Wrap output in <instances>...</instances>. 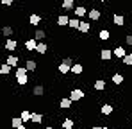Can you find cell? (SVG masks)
Listing matches in <instances>:
<instances>
[{
	"label": "cell",
	"mask_w": 132,
	"mask_h": 129,
	"mask_svg": "<svg viewBox=\"0 0 132 129\" xmlns=\"http://www.w3.org/2000/svg\"><path fill=\"white\" fill-rule=\"evenodd\" d=\"M27 68H25V64L23 66H16V70H14V75H16V83L20 86H23V84H27L29 83V77H27Z\"/></svg>",
	"instance_id": "1"
},
{
	"label": "cell",
	"mask_w": 132,
	"mask_h": 129,
	"mask_svg": "<svg viewBox=\"0 0 132 129\" xmlns=\"http://www.w3.org/2000/svg\"><path fill=\"white\" fill-rule=\"evenodd\" d=\"M84 95H86V93H84L80 88H75V90H71V91L68 93V97H70L73 102H77V101H82V99H84Z\"/></svg>",
	"instance_id": "2"
},
{
	"label": "cell",
	"mask_w": 132,
	"mask_h": 129,
	"mask_svg": "<svg viewBox=\"0 0 132 129\" xmlns=\"http://www.w3.org/2000/svg\"><path fill=\"white\" fill-rule=\"evenodd\" d=\"M112 56H114L112 50H109V48H100V59L102 61H111Z\"/></svg>",
	"instance_id": "3"
},
{
	"label": "cell",
	"mask_w": 132,
	"mask_h": 129,
	"mask_svg": "<svg viewBox=\"0 0 132 129\" xmlns=\"http://www.w3.org/2000/svg\"><path fill=\"white\" fill-rule=\"evenodd\" d=\"M112 54H114V58H118V59H123V58L127 56V50H125L121 45H118V47L112 50Z\"/></svg>",
	"instance_id": "4"
},
{
	"label": "cell",
	"mask_w": 132,
	"mask_h": 129,
	"mask_svg": "<svg viewBox=\"0 0 132 129\" xmlns=\"http://www.w3.org/2000/svg\"><path fill=\"white\" fill-rule=\"evenodd\" d=\"M27 50H32V52H36V47H38V40L36 38H29L27 41H25V45H23Z\"/></svg>",
	"instance_id": "5"
},
{
	"label": "cell",
	"mask_w": 132,
	"mask_h": 129,
	"mask_svg": "<svg viewBox=\"0 0 132 129\" xmlns=\"http://www.w3.org/2000/svg\"><path fill=\"white\" fill-rule=\"evenodd\" d=\"M16 48H18V41L13 40V38H7V41H5V50L13 52V50H16Z\"/></svg>",
	"instance_id": "6"
},
{
	"label": "cell",
	"mask_w": 132,
	"mask_h": 129,
	"mask_svg": "<svg viewBox=\"0 0 132 129\" xmlns=\"http://www.w3.org/2000/svg\"><path fill=\"white\" fill-rule=\"evenodd\" d=\"M111 81L114 83L116 86H120V84H123V81H125V77L120 74V72H116V74H112V77H111Z\"/></svg>",
	"instance_id": "7"
},
{
	"label": "cell",
	"mask_w": 132,
	"mask_h": 129,
	"mask_svg": "<svg viewBox=\"0 0 132 129\" xmlns=\"http://www.w3.org/2000/svg\"><path fill=\"white\" fill-rule=\"evenodd\" d=\"M82 72H84V64H82V63L71 64V74H73V75H80Z\"/></svg>",
	"instance_id": "8"
},
{
	"label": "cell",
	"mask_w": 132,
	"mask_h": 129,
	"mask_svg": "<svg viewBox=\"0 0 132 129\" xmlns=\"http://www.w3.org/2000/svg\"><path fill=\"white\" fill-rule=\"evenodd\" d=\"M88 16H89V20H93V22H98L100 18H102V13L98 11V9H91L88 13Z\"/></svg>",
	"instance_id": "9"
},
{
	"label": "cell",
	"mask_w": 132,
	"mask_h": 129,
	"mask_svg": "<svg viewBox=\"0 0 132 129\" xmlns=\"http://www.w3.org/2000/svg\"><path fill=\"white\" fill-rule=\"evenodd\" d=\"M71 102H73V101H71L70 97H64V99L59 101V108H61V109H70V108H71Z\"/></svg>",
	"instance_id": "10"
},
{
	"label": "cell",
	"mask_w": 132,
	"mask_h": 129,
	"mask_svg": "<svg viewBox=\"0 0 132 129\" xmlns=\"http://www.w3.org/2000/svg\"><path fill=\"white\" fill-rule=\"evenodd\" d=\"M89 31H91V23H89V22H82V20H80V25H79V32H82V34H88Z\"/></svg>",
	"instance_id": "11"
},
{
	"label": "cell",
	"mask_w": 132,
	"mask_h": 129,
	"mask_svg": "<svg viewBox=\"0 0 132 129\" xmlns=\"http://www.w3.org/2000/svg\"><path fill=\"white\" fill-rule=\"evenodd\" d=\"M93 88H95L96 91H104V90H105V81H104V79H95Z\"/></svg>",
	"instance_id": "12"
},
{
	"label": "cell",
	"mask_w": 132,
	"mask_h": 129,
	"mask_svg": "<svg viewBox=\"0 0 132 129\" xmlns=\"http://www.w3.org/2000/svg\"><path fill=\"white\" fill-rule=\"evenodd\" d=\"M5 63L11 64V66H16V64L20 63V58H18V56H14V54H9V56H7V59H5Z\"/></svg>",
	"instance_id": "13"
},
{
	"label": "cell",
	"mask_w": 132,
	"mask_h": 129,
	"mask_svg": "<svg viewBox=\"0 0 132 129\" xmlns=\"http://www.w3.org/2000/svg\"><path fill=\"white\" fill-rule=\"evenodd\" d=\"M61 7L64 9L66 13L68 11H71V9H75V2L73 0H63V4H61Z\"/></svg>",
	"instance_id": "14"
},
{
	"label": "cell",
	"mask_w": 132,
	"mask_h": 129,
	"mask_svg": "<svg viewBox=\"0 0 132 129\" xmlns=\"http://www.w3.org/2000/svg\"><path fill=\"white\" fill-rule=\"evenodd\" d=\"M25 68H27L29 72H36V70H38V63H36L34 59H27V61H25Z\"/></svg>",
	"instance_id": "15"
},
{
	"label": "cell",
	"mask_w": 132,
	"mask_h": 129,
	"mask_svg": "<svg viewBox=\"0 0 132 129\" xmlns=\"http://www.w3.org/2000/svg\"><path fill=\"white\" fill-rule=\"evenodd\" d=\"M57 70H59V74H63V75H66L68 72H71V64H66L61 61V64L57 66Z\"/></svg>",
	"instance_id": "16"
},
{
	"label": "cell",
	"mask_w": 132,
	"mask_h": 129,
	"mask_svg": "<svg viewBox=\"0 0 132 129\" xmlns=\"http://www.w3.org/2000/svg\"><path fill=\"white\" fill-rule=\"evenodd\" d=\"M98 38H100L102 41H109V40H111V31H107V29H102V31L98 32Z\"/></svg>",
	"instance_id": "17"
},
{
	"label": "cell",
	"mask_w": 132,
	"mask_h": 129,
	"mask_svg": "<svg viewBox=\"0 0 132 129\" xmlns=\"http://www.w3.org/2000/svg\"><path fill=\"white\" fill-rule=\"evenodd\" d=\"M68 23H70L68 15H61V16H57V25H59V27H66Z\"/></svg>",
	"instance_id": "18"
},
{
	"label": "cell",
	"mask_w": 132,
	"mask_h": 129,
	"mask_svg": "<svg viewBox=\"0 0 132 129\" xmlns=\"http://www.w3.org/2000/svg\"><path fill=\"white\" fill-rule=\"evenodd\" d=\"M30 122H32V124H36V126H39V124L43 122V115H41V113H32Z\"/></svg>",
	"instance_id": "19"
},
{
	"label": "cell",
	"mask_w": 132,
	"mask_h": 129,
	"mask_svg": "<svg viewBox=\"0 0 132 129\" xmlns=\"http://www.w3.org/2000/svg\"><path fill=\"white\" fill-rule=\"evenodd\" d=\"M112 22H114V25H118V27H121V25L125 23V18H123L121 15H118V13H114V15H112Z\"/></svg>",
	"instance_id": "20"
},
{
	"label": "cell",
	"mask_w": 132,
	"mask_h": 129,
	"mask_svg": "<svg viewBox=\"0 0 132 129\" xmlns=\"http://www.w3.org/2000/svg\"><path fill=\"white\" fill-rule=\"evenodd\" d=\"M11 70H13V66H11V64H7V63L0 64V75H9V74H11Z\"/></svg>",
	"instance_id": "21"
},
{
	"label": "cell",
	"mask_w": 132,
	"mask_h": 129,
	"mask_svg": "<svg viewBox=\"0 0 132 129\" xmlns=\"http://www.w3.org/2000/svg\"><path fill=\"white\" fill-rule=\"evenodd\" d=\"M46 50H48L46 43H43V41H38V47H36V52H38V54H41V56H45V54H46Z\"/></svg>",
	"instance_id": "22"
},
{
	"label": "cell",
	"mask_w": 132,
	"mask_h": 129,
	"mask_svg": "<svg viewBox=\"0 0 132 129\" xmlns=\"http://www.w3.org/2000/svg\"><path fill=\"white\" fill-rule=\"evenodd\" d=\"M73 11H75V16H77V18H82V16H86V15H88V11H86V7H82V5H79V7H75Z\"/></svg>",
	"instance_id": "23"
},
{
	"label": "cell",
	"mask_w": 132,
	"mask_h": 129,
	"mask_svg": "<svg viewBox=\"0 0 132 129\" xmlns=\"http://www.w3.org/2000/svg\"><path fill=\"white\" fill-rule=\"evenodd\" d=\"M22 124H25V122L22 120V117H14V118H11V127H13V129L20 127Z\"/></svg>",
	"instance_id": "24"
},
{
	"label": "cell",
	"mask_w": 132,
	"mask_h": 129,
	"mask_svg": "<svg viewBox=\"0 0 132 129\" xmlns=\"http://www.w3.org/2000/svg\"><path fill=\"white\" fill-rule=\"evenodd\" d=\"M34 38H36L38 41H43L45 38H46V32H45L43 29H36V32H34Z\"/></svg>",
	"instance_id": "25"
},
{
	"label": "cell",
	"mask_w": 132,
	"mask_h": 129,
	"mask_svg": "<svg viewBox=\"0 0 132 129\" xmlns=\"http://www.w3.org/2000/svg\"><path fill=\"white\" fill-rule=\"evenodd\" d=\"M32 93H34L36 97H41V95L45 93V86L43 84H36V86H34V90H32Z\"/></svg>",
	"instance_id": "26"
},
{
	"label": "cell",
	"mask_w": 132,
	"mask_h": 129,
	"mask_svg": "<svg viewBox=\"0 0 132 129\" xmlns=\"http://www.w3.org/2000/svg\"><path fill=\"white\" fill-rule=\"evenodd\" d=\"M112 111H114V108L111 106V104H104V106L100 108V113H102V115H111Z\"/></svg>",
	"instance_id": "27"
},
{
	"label": "cell",
	"mask_w": 132,
	"mask_h": 129,
	"mask_svg": "<svg viewBox=\"0 0 132 129\" xmlns=\"http://www.w3.org/2000/svg\"><path fill=\"white\" fill-rule=\"evenodd\" d=\"M2 34H4L5 38H11V36L14 34V31H13V27H9V25H5V27H2Z\"/></svg>",
	"instance_id": "28"
},
{
	"label": "cell",
	"mask_w": 132,
	"mask_h": 129,
	"mask_svg": "<svg viewBox=\"0 0 132 129\" xmlns=\"http://www.w3.org/2000/svg\"><path fill=\"white\" fill-rule=\"evenodd\" d=\"M39 22H41V16H39V15H36V13L29 16V23H30V25H38Z\"/></svg>",
	"instance_id": "29"
},
{
	"label": "cell",
	"mask_w": 132,
	"mask_h": 129,
	"mask_svg": "<svg viewBox=\"0 0 132 129\" xmlns=\"http://www.w3.org/2000/svg\"><path fill=\"white\" fill-rule=\"evenodd\" d=\"M79 25H80V20L79 18H70V23H68L70 29H77L79 31Z\"/></svg>",
	"instance_id": "30"
},
{
	"label": "cell",
	"mask_w": 132,
	"mask_h": 129,
	"mask_svg": "<svg viewBox=\"0 0 132 129\" xmlns=\"http://www.w3.org/2000/svg\"><path fill=\"white\" fill-rule=\"evenodd\" d=\"M61 126H63V129H73V120L71 118H64L61 122Z\"/></svg>",
	"instance_id": "31"
},
{
	"label": "cell",
	"mask_w": 132,
	"mask_h": 129,
	"mask_svg": "<svg viewBox=\"0 0 132 129\" xmlns=\"http://www.w3.org/2000/svg\"><path fill=\"white\" fill-rule=\"evenodd\" d=\"M20 117H22L23 122H30V117H32V113H30V111H27V109H23L22 113H20Z\"/></svg>",
	"instance_id": "32"
},
{
	"label": "cell",
	"mask_w": 132,
	"mask_h": 129,
	"mask_svg": "<svg viewBox=\"0 0 132 129\" xmlns=\"http://www.w3.org/2000/svg\"><path fill=\"white\" fill-rule=\"evenodd\" d=\"M121 63L125 64V66H132V52H129V54L121 59Z\"/></svg>",
	"instance_id": "33"
},
{
	"label": "cell",
	"mask_w": 132,
	"mask_h": 129,
	"mask_svg": "<svg viewBox=\"0 0 132 129\" xmlns=\"http://www.w3.org/2000/svg\"><path fill=\"white\" fill-rule=\"evenodd\" d=\"M125 43H127V47H132V34L125 36Z\"/></svg>",
	"instance_id": "34"
},
{
	"label": "cell",
	"mask_w": 132,
	"mask_h": 129,
	"mask_svg": "<svg viewBox=\"0 0 132 129\" xmlns=\"http://www.w3.org/2000/svg\"><path fill=\"white\" fill-rule=\"evenodd\" d=\"M63 63H66V64H73V59H71V58H64V59H63Z\"/></svg>",
	"instance_id": "35"
},
{
	"label": "cell",
	"mask_w": 132,
	"mask_h": 129,
	"mask_svg": "<svg viewBox=\"0 0 132 129\" xmlns=\"http://www.w3.org/2000/svg\"><path fill=\"white\" fill-rule=\"evenodd\" d=\"M14 0H2V5H13Z\"/></svg>",
	"instance_id": "36"
},
{
	"label": "cell",
	"mask_w": 132,
	"mask_h": 129,
	"mask_svg": "<svg viewBox=\"0 0 132 129\" xmlns=\"http://www.w3.org/2000/svg\"><path fill=\"white\" fill-rule=\"evenodd\" d=\"M91 129H102V126H93Z\"/></svg>",
	"instance_id": "37"
},
{
	"label": "cell",
	"mask_w": 132,
	"mask_h": 129,
	"mask_svg": "<svg viewBox=\"0 0 132 129\" xmlns=\"http://www.w3.org/2000/svg\"><path fill=\"white\" fill-rule=\"evenodd\" d=\"M16 129H27V127H25V124H22L20 127H16Z\"/></svg>",
	"instance_id": "38"
},
{
	"label": "cell",
	"mask_w": 132,
	"mask_h": 129,
	"mask_svg": "<svg viewBox=\"0 0 132 129\" xmlns=\"http://www.w3.org/2000/svg\"><path fill=\"white\" fill-rule=\"evenodd\" d=\"M45 129H55V127L54 126H48V127H45Z\"/></svg>",
	"instance_id": "39"
},
{
	"label": "cell",
	"mask_w": 132,
	"mask_h": 129,
	"mask_svg": "<svg viewBox=\"0 0 132 129\" xmlns=\"http://www.w3.org/2000/svg\"><path fill=\"white\" fill-rule=\"evenodd\" d=\"M102 129H109V127H105V126H102Z\"/></svg>",
	"instance_id": "40"
},
{
	"label": "cell",
	"mask_w": 132,
	"mask_h": 129,
	"mask_svg": "<svg viewBox=\"0 0 132 129\" xmlns=\"http://www.w3.org/2000/svg\"><path fill=\"white\" fill-rule=\"evenodd\" d=\"M100 2H107V0H100Z\"/></svg>",
	"instance_id": "41"
}]
</instances>
